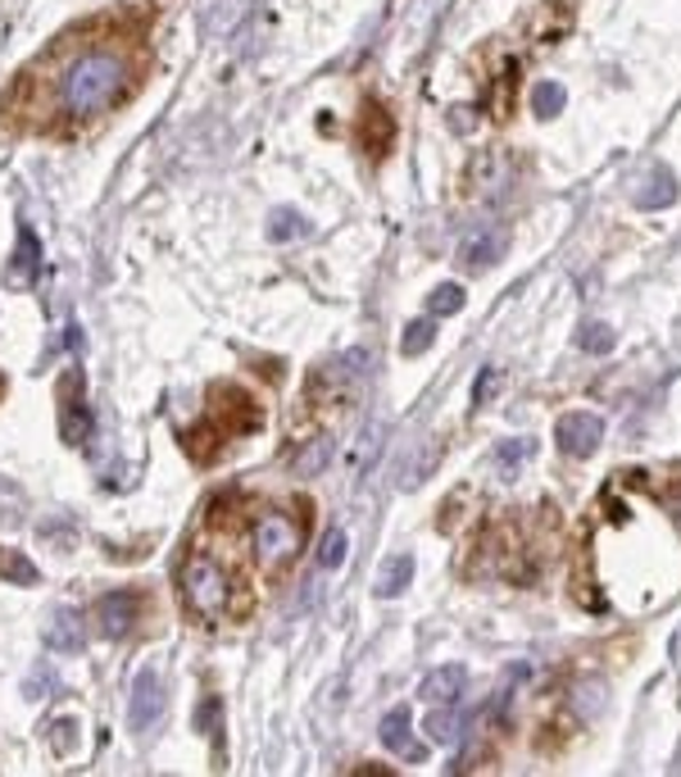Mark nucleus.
<instances>
[{
  "label": "nucleus",
  "mask_w": 681,
  "mask_h": 777,
  "mask_svg": "<svg viewBox=\"0 0 681 777\" xmlns=\"http://www.w3.org/2000/svg\"><path fill=\"white\" fill-rule=\"evenodd\" d=\"M128 91V65L114 50H82L60 69L55 78V100H60L65 115L87 119L100 115Z\"/></svg>",
  "instance_id": "nucleus-1"
},
{
  "label": "nucleus",
  "mask_w": 681,
  "mask_h": 777,
  "mask_svg": "<svg viewBox=\"0 0 681 777\" xmlns=\"http://www.w3.org/2000/svg\"><path fill=\"white\" fill-rule=\"evenodd\" d=\"M178 596H182V604L191 609L200 623H218V619L233 614L237 582H233V573L214 560V554L196 550L191 560L182 564V573H178Z\"/></svg>",
  "instance_id": "nucleus-2"
},
{
  "label": "nucleus",
  "mask_w": 681,
  "mask_h": 777,
  "mask_svg": "<svg viewBox=\"0 0 681 777\" xmlns=\"http://www.w3.org/2000/svg\"><path fill=\"white\" fill-rule=\"evenodd\" d=\"M305 545V514H282V510H264L255 523H250V550L264 573H277L287 569Z\"/></svg>",
  "instance_id": "nucleus-3"
},
{
  "label": "nucleus",
  "mask_w": 681,
  "mask_h": 777,
  "mask_svg": "<svg viewBox=\"0 0 681 777\" xmlns=\"http://www.w3.org/2000/svg\"><path fill=\"white\" fill-rule=\"evenodd\" d=\"M205 423L218 436H246V432H255L264 423V414H259V405L241 392V386H223V392H214V401H209Z\"/></svg>",
  "instance_id": "nucleus-4"
},
{
  "label": "nucleus",
  "mask_w": 681,
  "mask_h": 777,
  "mask_svg": "<svg viewBox=\"0 0 681 777\" xmlns=\"http://www.w3.org/2000/svg\"><path fill=\"white\" fill-rule=\"evenodd\" d=\"M554 441H559L563 455L591 460V455L600 451V441H604V419L591 414V410H573V414H563V419L554 423Z\"/></svg>",
  "instance_id": "nucleus-5"
},
{
  "label": "nucleus",
  "mask_w": 681,
  "mask_h": 777,
  "mask_svg": "<svg viewBox=\"0 0 681 777\" xmlns=\"http://www.w3.org/2000/svg\"><path fill=\"white\" fill-rule=\"evenodd\" d=\"M368 368V355L364 351H351V355H340V360H323L314 373H309V401H336L340 392H351L355 377Z\"/></svg>",
  "instance_id": "nucleus-6"
},
{
  "label": "nucleus",
  "mask_w": 681,
  "mask_h": 777,
  "mask_svg": "<svg viewBox=\"0 0 681 777\" xmlns=\"http://www.w3.org/2000/svg\"><path fill=\"white\" fill-rule=\"evenodd\" d=\"M146 619V600L137 596V591H109L100 604H96V623H100V632L105 637H128V632H137V623Z\"/></svg>",
  "instance_id": "nucleus-7"
},
{
  "label": "nucleus",
  "mask_w": 681,
  "mask_h": 777,
  "mask_svg": "<svg viewBox=\"0 0 681 777\" xmlns=\"http://www.w3.org/2000/svg\"><path fill=\"white\" fill-rule=\"evenodd\" d=\"M164 705H168V696H164V682L146 669V673H137V682H132V705H128V724L137 728V732H150V728H159V718H164Z\"/></svg>",
  "instance_id": "nucleus-8"
},
{
  "label": "nucleus",
  "mask_w": 681,
  "mask_h": 777,
  "mask_svg": "<svg viewBox=\"0 0 681 777\" xmlns=\"http://www.w3.org/2000/svg\"><path fill=\"white\" fill-rule=\"evenodd\" d=\"M60 427H65V441L69 446H87L91 441V410H87V401H82V377L78 373H69L65 377V405H60Z\"/></svg>",
  "instance_id": "nucleus-9"
},
{
  "label": "nucleus",
  "mask_w": 681,
  "mask_h": 777,
  "mask_svg": "<svg viewBox=\"0 0 681 777\" xmlns=\"http://www.w3.org/2000/svg\"><path fill=\"white\" fill-rule=\"evenodd\" d=\"M46 646L55 655H82L87 650V619L78 609H50L46 619Z\"/></svg>",
  "instance_id": "nucleus-10"
},
{
  "label": "nucleus",
  "mask_w": 681,
  "mask_h": 777,
  "mask_svg": "<svg viewBox=\"0 0 681 777\" xmlns=\"http://www.w3.org/2000/svg\"><path fill=\"white\" fill-rule=\"evenodd\" d=\"M632 200L641 209H668L677 200V178L663 169V164H650L645 174L632 178Z\"/></svg>",
  "instance_id": "nucleus-11"
},
{
  "label": "nucleus",
  "mask_w": 681,
  "mask_h": 777,
  "mask_svg": "<svg viewBox=\"0 0 681 777\" xmlns=\"http://www.w3.org/2000/svg\"><path fill=\"white\" fill-rule=\"evenodd\" d=\"M37 264H41V246H37V233L32 228H19V246H14V259L6 264V287L14 292H28L37 283Z\"/></svg>",
  "instance_id": "nucleus-12"
},
{
  "label": "nucleus",
  "mask_w": 681,
  "mask_h": 777,
  "mask_svg": "<svg viewBox=\"0 0 681 777\" xmlns=\"http://www.w3.org/2000/svg\"><path fill=\"white\" fill-rule=\"evenodd\" d=\"M509 250V242H504V233L500 228H482V233H473L464 246H460V259H464V268L468 273H486V268H495L500 264V255Z\"/></svg>",
  "instance_id": "nucleus-13"
},
{
  "label": "nucleus",
  "mask_w": 681,
  "mask_h": 777,
  "mask_svg": "<svg viewBox=\"0 0 681 777\" xmlns=\"http://www.w3.org/2000/svg\"><path fill=\"white\" fill-rule=\"evenodd\" d=\"M377 737H382V746H386V750L405 755L409 764H423V746H418V741H414V732H409V709H405V705H401V709H391V714L382 718Z\"/></svg>",
  "instance_id": "nucleus-14"
},
{
  "label": "nucleus",
  "mask_w": 681,
  "mask_h": 777,
  "mask_svg": "<svg viewBox=\"0 0 681 777\" xmlns=\"http://www.w3.org/2000/svg\"><path fill=\"white\" fill-rule=\"evenodd\" d=\"M391 137H395V119H391V109H386V105H377V100H368V105L359 109V141H364L373 155H382V150L391 146Z\"/></svg>",
  "instance_id": "nucleus-15"
},
{
  "label": "nucleus",
  "mask_w": 681,
  "mask_h": 777,
  "mask_svg": "<svg viewBox=\"0 0 681 777\" xmlns=\"http://www.w3.org/2000/svg\"><path fill=\"white\" fill-rule=\"evenodd\" d=\"M504 183H509V164H504L500 150H486V155L473 159V169H468V191L491 196V191H500Z\"/></svg>",
  "instance_id": "nucleus-16"
},
{
  "label": "nucleus",
  "mask_w": 681,
  "mask_h": 777,
  "mask_svg": "<svg viewBox=\"0 0 681 777\" xmlns=\"http://www.w3.org/2000/svg\"><path fill=\"white\" fill-rule=\"evenodd\" d=\"M332 455H336V441H332V432H318V436H309L305 446L292 455V469H296L300 478H314V473H323V469L332 464Z\"/></svg>",
  "instance_id": "nucleus-17"
},
{
  "label": "nucleus",
  "mask_w": 681,
  "mask_h": 777,
  "mask_svg": "<svg viewBox=\"0 0 681 777\" xmlns=\"http://www.w3.org/2000/svg\"><path fill=\"white\" fill-rule=\"evenodd\" d=\"M464 682H468V673H464V663H445V669L427 673V682H423V696H427L432 705H445V700H460Z\"/></svg>",
  "instance_id": "nucleus-18"
},
{
  "label": "nucleus",
  "mask_w": 681,
  "mask_h": 777,
  "mask_svg": "<svg viewBox=\"0 0 681 777\" xmlns=\"http://www.w3.org/2000/svg\"><path fill=\"white\" fill-rule=\"evenodd\" d=\"M409 578H414V554H391V560L377 569L373 591H377L382 600H391V596H401V591L409 587Z\"/></svg>",
  "instance_id": "nucleus-19"
},
{
  "label": "nucleus",
  "mask_w": 681,
  "mask_h": 777,
  "mask_svg": "<svg viewBox=\"0 0 681 777\" xmlns=\"http://www.w3.org/2000/svg\"><path fill=\"white\" fill-rule=\"evenodd\" d=\"M427 741H436V746H454L460 741V732H464V718H460V709H454V700H445V705H436L432 714H427Z\"/></svg>",
  "instance_id": "nucleus-20"
},
{
  "label": "nucleus",
  "mask_w": 681,
  "mask_h": 777,
  "mask_svg": "<svg viewBox=\"0 0 681 777\" xmlns=\"http://www.w3.org/2000/svg\"><path fill=\"white\" fill-rule=\"evenodd\" d=\"M300 237H309V218L300 209H273L268 214V242L287 246V242H300Z\"/></svg>",
  "instance_id": "nucleus-21"
},
{
  "label": "nucleus",
  "mask_w": 681,
  "mask_h": 777,
  "mask_svg": "<svg viewBox=\"0 0 681 777\" xmlns=\"http://www.w3.org/2000/svg\"><path fill=\"white\" fill-rule=\"evenodd\" d=\"M536 455V441L532 436H514V441H500V446H495V469L504 473V478H514L527 460Z\"/></svg>",
  "instance_id": "nucleus-22"
},
{
  "label": "nucleus",
  "mask_w": 681,
  "mask_h": 777,
  "mask_svg": "<svg viewBox=\"0 0 681 777\" xmlns=\"http://www.w3.org/2000/svg\"><path fill=\"white\" fill-rule=\"evenodd\" d=\"M604 705H609L604 678H586V682H578V687H573V714L582 718V724H586V718H595Z\"/></svg>",
  "instance_id": "nucleus-23"
},
{
  "label": "nucleus",
  "mask_w": 681,
  "mask_h": 777,
  "mask_svg": "<svg viewBox=\"0 0 681 777\" xmlns=\"http://www.w3.org/2000/svg\"><path fill=\"white\" fill-rule=\"evenodd\" d=\"M0 578L14 582V587H37V564L28 560V554L0 545Z\"/></svg>",
  "instance_id": "nucleus-24"
},
{
  "label": "nucleus",
  "mask_w": 681,
  "mask_h": 777,
  "mask_svg": "<svg viewBox=\"0 0 681 777\" xmlns=\"http://www.w3.org/2000/svg\"><path fill=\"white\" fill-rule=\"evenodd\" d=\"M563 105H568L563 82H536V91H532V109H536V119H559V115H563Z\"/></svg>",
  "instance_id": "nucleus-25"
},
{
  "label": "nucleus",
  "mask_w": 681,
  "mask_h": 777,
  "mask_svg": "<svg viewBox=\"0 0 681 777\" xmlns=\"http://www.w3.org/2000/svg\"><path fill=\"white\" fill-rule=\"evenodd\" d=\"M464 301H468V296H464L460 283H441V287L427 296V314H432V318H450V314L464 309Z\"/></svg>",
  "instance_id": "nucleus-26"
},
{
  "label": "nucleus",
  "mask_w": 681,
  "mask_h": 777,
  "mask_svg": "<svg viewBox=\"0 0 681 777\" xmlns=\"http://www.w3.org/2000/svg\"><path fill=\"white\" fill-rule=\"evenodd\" d=\"M436 342V318H414L409 327H405V337H401V355H423L427 346Z\"/></svg>",
  "instance_id": "nucleus-27"
},
{
  "label": "nucleus",
  "mask_w": 681,
  "mask_h": 777,
  "mask_svg": "<svg viewBox=\"0 0 681 777\" xmlns=\"http://www.w3.org/2000/svg\"><path fill=\"white\" fill-rule=\"evenodd\" d=\"M613 342H618V332H613L609 323H582V332H578V346H582L586 355H609Z\"/></svg>",
  "instance_id": "nucleus-28"
},
{
  "label": "nucleus",
  "mask_w": 681,
  "mask_h": 777,
  "mask_svg": "<svg viewBox=\"0 0 681 777\" xmlns=\"http://www.w3.org/2000/svg\"><path fill=\"white\" fill-rule=\"evenodd\" d=\"M436 460H441V441H427V446H423V451L409 460V469H405L401 486H405V491H414V486H418V482H423V478L436 469Z\"/></svg>",
  "instance_id": "nucleus-29"
},
{
  "label": "nucleus",
  "mask_w": 681,
  "mask_h": 777,
  "mask_svg": "<svg viewBox=\"0 0 681 777\" xmlns=\"http://www.w3.org/2000/svg\"><path fill=\"white\" fill-rule=\"evenodd\" d=\"M340 564H346V532H340V528H332L327 537H323V545H318V569H340Z\"/></svg>",
  "instance_id": "nucleus-30"
},
{
  "label": "nucleus",
  "mask_w": 681,
  "mask_h": 777,
  "mask_svg": "<svg viewBox=\"0 0 681 777\" xmlns=\"http://www.w3.org/2000/svg\"><path fill=\"white\" fill-rule=\"evenodd\" d=\"M504 382V373L495 368V364H486L482 373H477V382H473V410H482V405H491V396H495V386Z\"/></svg>",
  "instance_id": "nucleus-31"
},
{
  "label": "nucleus",
  "mask_w": 681,
  "mask_h": 777,
  "mask_svg": "<svg viewBox=\"0 0 681 777\" xmlns=\"http://www.w3.org/2000/svg\"><path fill=\"white\" fill-rule=\"evenodd\" d=\"M514 87H519V65L500 69V82H495V115H509V105H514Z\"/></svg>",
  "instance_id": "nucleus-32"
},
{
  "label": "nucleus",
  "mask_w": 681,
  "mask_h": 777,
  "mask_svg": "<svg viewBox=\"0 0 681 777\" xmlns=\"http://www.w3.org/2000/svg\"><path fill=\"white\" fill-rule=\"evenodd\" d=\"M60 732H55V750L60 755H69V746L78 741V718H60V724H55Z\"/></svg>",
  "instance_id": "nucleus-33"
},
{
  "label": "nucleus",
  "mask_w": 681,
  "mask_h": 777,
  "mask_svg": "<svg viewBox=\"0 0 681 777\" xmlns=\"http://www.w3.org/2000/svg\"><path fill=\"white\" fill-rule=\"evenodd\" d=\"M50 682H55V678H50L46 669H41V673H32V682H28V696H46L41 687H50Z\"/></svg>",
  "instance_id": "nucleus-34"
}]
</instances>
